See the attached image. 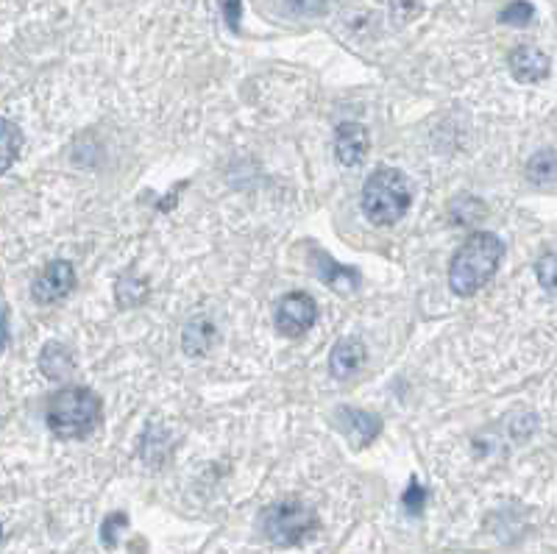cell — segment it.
Segmentation results:
<instances>
[{
	"instance_id": "cell-1",
	"label": "cell",
	"mask_w": 557,
	"mask_h": 554,
	"mask_svg": "<svg viewBox=\"0 0 557 554\" xmlns=\"http://www.w3.org/2000/svg\"><path fill=\"white\" fill-rule=\"evenodd\" d=\"M502 254H505V245L496 234H471L466 243L460 245V251L454 254L452 265H449V287H452L454 296L468 298L480 293L499 268Z\"/></svg>"
},
{
	"instance_id": "cell-2",
	"label": "cell",
	"mask_w": 557,
	"mask_h": 554,
	"mask_svg": "<svg viewBox=\"0 0 557 554\" xmlns=\"http://www.w3.org/2000/svg\"><path fill=\"white\" fill-rule=\"evenodd\" d=\"M101 424V399L90 387H62L48 401V426L56 438L81 440Z\"/></svg>"
},
{
	"instance_id": "cell-3",
	"label": "cell",
	"mask_w": 557,
	"mask_h": 554,
	"mask_svg": "<svg viewBox=\"0 0 557 554\" xmlns=\"http://www.w3.org/2000/svg\"><path fill=\"white\" fill-rule=\"evenodd\" d=\"M413 190L402 170L382 168L371 173L363 187V212L374 226H393L407 215Z\"/></svg>"
},
{
	"instance_id": "cell-4",
	"label": "cell",
	"mask_w": 557,
	"mask_h": 554,
	"mask_svg": "<svg viewBox=\"0 0 557 554\" xmlns=\"http://www.w3.org/2000/svg\"><path fill=\"white\" fill-rule=\"evenodd\" d=\"M315 529H318V518L312 513V507L298 499L271 504L262 513V532L276 546H298L301 541H307Z\"/></svg>"
},
{
	"instance_id": "cell-5",
	"label": "cell",
	"mask_w": 557,
	"mask_h": 554,
	"mask_svg": "<svg viewBox=\"0 0 557 554\" xmlns=\"http://www.w3.org/2000/svg\"><path fill=\"white\" fill-rule=\"evenodd\" d=\"M315 318H318V304L307 293H290L276 307V329L279 335L290 337V340L307 335Z\"/></svg>"
},
{
	"instance_id": "cell-6",
	"label": "cell",
	"mask_w": 557,
	"mask_h": 554,
	"mask_svg": "<svg viewBox=\"0 0 557 554\" xmlns=\"http://www.w3.org/2000/svg\"><path fill=\"white\" fill-rule=\"evenodd\" d=\"M332 424L340 429V435L349 440L354 451H363L368 443H374L379 429H382V418L365 410H354V407H337L332 415Z\"/></svg>"
},
{
	"instance_id": "cell-7",
	"label": "cell",
	"mask_w": 557,
	"mask_h": 554,
	"mask_svg": "<svg viewBox=\"0 0 557 554\" xmlns=\"http://www.w3.org/2000/svg\"><path fill=\"white\" fill-rule=\"evenodd\" d=\"M73 287H76V271H73V265H70L67 259H56V262H51V265L34 279L31 296H34L37 304H56V301L70 296Z\"/></svg>"
},
{
	"instance_id": "cell-8",
	"label": "cell",
	"mask_w": 557,
	"mask_h": 554,
	"mask_svg": "<svg viewBox=\"0 0 557 554\" xmlns=\"http://www.w3.org/2000/svg\"><path fill=\"white\" fill-rule=\"evenodd\" d=\"M368 129L360 123H340L335 131V156L340 165L346 168H357L363 165L365 154H368Z\"/></svg>"
},
{
	"instance_id": "cell-9",
	"label": "cell",
	"mask_w": 557,
	"mask_h": 554,
	"mask_svg": "<svg viewBox=\"0 0 557 554\" xmlns=\"http://www.w3.org/2000/svg\"><path fill=\"white\" fill-rule=\"evenodd\" d=\"M510 73L521 84H535V81H544L552 70V62L544 51L532 48V45H521L516 51L510 53Z\"/></svg>"
},
{
	"instance_id": "cell-10",
	"label": "cell",
	"mask_w": 557,
	"mask_h": 554,
	"mask_svg": "<svg viewBox=\"0 0 557 554\" xmlns=\"http://www.w3.org/2000/svg\"><path fill=\"white\" fill-rule=\"evenodd\" d=\"M365 362V346L363 340L357 337H343L340 343H335L332 354H329V371L337 379H351L363 368Z\"/></svg>"
},
{
	"instance_id": "cell-11",
	"label": "cell",
	"mask_w": 557,
	"mask_h": 554,
	"mask_svg": "<svg viewBox=\"0 0 557 554\" xmlns=\"http://www.w3.org/2000/svg\"><path fill=\"white\" fill-rule=\"evenodd\" d=\"M312 265H315L318 279L329 284V287L340 290V293H349V290L360 287V273L354 271V268H346V265H337L335 259L326 257L324 251H315L312 254Z\"/></svg>"
},
{
	"instance_id": "cell-12",
	"label": "cell",
	"mask_w": 557,
	"mask_h": 554,
	"mask_svg": "<svg viewBox=\"0 0 557 554\" xmlns=\"http://www.w3.org/2000/svg\"><path fill=\"white\" fill-rule=\"evenodd\" d=\"M39 368L53 382H67L70 374H73V354H70V348L62 346V343H48V346L42 348Z\"/></svg>"
},
{
	"instance_id": "cell-13",
	"label": "cell",
	"mask_w": 557,
	"mask_h": 554,
	"mask_svg": "<svg viewBox=\"0 0 557 554\" xmlns=\"http://www.w3.org/2000/svg\"><path fill=\"white\" fill-rule=\"evenodd\" d=\"M184 351L190 354V357H204L209 348L215 346V340H218V332H215V326L209 318H193V321L184 326Z\"/></svg>"
},
{
	"instance_id": "cell-14",
	"label": "cell",
	"mask_w": 557,
	"mask_h": 554,
	"mask_svg": "<svg viewBox=\"0 0 557 554\" xmlns=\"http://www.w3.org/2000/svg\"><path fill=\"white\" fill-rule=\"evenodd\" d=\"M20 145H23L20 126L6 120V117H0V176L14 165V159L20 154Z\"/></svg>"
},
{
	"instance_id": "cell-15",
	"label": "cell",
	"mask_w": 557,
	"mask_h": 554,
	"mask_svg": "<svg viewBox=\"0 0 557 554\" xmlns=\"http://www.w3.org/2000/svg\"><path fill=\"white\" fill-rule=\"evenodd\" d=\"M117 304L123 307V310H129V307H137V304H143L145 296H148V282H145L143 276H137V273H126V276H120V282H117Z\"/></svg>"
},
{
	"instance_id": "cell-16",
	"label": "cell",
	"mask_w": 557,
	"mask_h": 554,
	"mask_svg": "<svg viewBox=\"0 0 557 554\" xmlns=\"http://www.w3.org/2000/svg\"><path fill=\"white\" fill-rule=\"evenodd\" d=\"M527 176L535 184H546L557 176V156L552 151H538L527 165Z\"/></svg>"
},
{
	"instance_id": "cell-17",
	"label": "cell",
	"mask_w": 557,
	"mask_h": 554,
	"mask_svg": "<svg viewBox=\"0 0 557 554\" xmlns=\"http://www.w3.org/2000/svg\"><path fill=\"white\" fill-rule=\"evenodd\" d=\"M532 17H535V6H532V3H527V0H513L510 6L502 9V14H499V23L524 28V26H530Z\"/></svg>"
},
{
	"instance_id": "cell-18",
	"label": "cell",
	"mask_w": 557,
	"mask_h": 554,
	"mask_svg": "<svg viewBox=\"0 0 557 554\" xmlns=\"http://www.w3.org/2000/svg\"><path fill=\"white\" fill-rule=\"evenodd\" d=\"M535 273H538V282H541V287L557 296V254H546V257L538 259Z\"/></svg>"
},
{
	"instance_id": "cell-19",
	"label": "cell",
	"mask_w": 557,
	"mask_h": 554,
	"mask_svg": "<svg viewBox=\"0 0 557 554\" xmlns=\"http://www.w3.org/2000/svg\"><path fill=\"white\" fill-rule=\"evenodd\" d=\"M126 527H129V516H126V513H112V516H106L104 527H101V541H104L106 549H115L117 535H120V529Z\"/></svg>"
},
{
	"instance_id": "cell-20",
	"label": "cell",
	"mask_w": 557,
	"mask_h": 554,
	"mask_svg": "<svg viewBox=\"0 0 557 554\" xmlns=\"http://www.w3.org/2000/svg\"><path fill=\"white\" fill-rule=\"evenodd\" d=\"M402 504L410 516H418V513L424 510V504H427V490L421 488V485H418V482L413 479V482H410V488L404 490Z\"/></svg>"
},
{
	"instance_id": "cell-21",
	"label": "cell",
	"mask_w": 557,
	"mask_h": 554,
	"mask_svg": "<svg viewBox=\"0 0 557 554\" xmlns=\"http://www.w3.org/2000/svg\"><path fill=\"white\" fill-rule=\"evenodd\" d=\"M287 9L298 17H315V14H324L326 6L332 3V0H285Z\"/></svg>"
},
{
	"instance_id": "cell-22",
	"label": "cell",
	"mask_w": 557,
	"mask_h": 554,
	"mask_svg": "<svg viewBox=\"0 0 557 554\" xmlns=\"http://www.w3.org/2000/svg\"><path fill=\"white\" fill-rule=\"evenodd\" d=\"M223 17H226L229 28L237 31V26H240V0H223Z\"/></svg>"
},
{
	"instance_id": "cell-23",
	"label": "cell",
	"mask_w": 557,
	"mask_h": 554,
	"mask_svg": "<svg viewBox=\"0 0 557 554\" xmlns=\"http://www.w3.org/2000/svg\"><path fill=\"white\" fill-rule=\"evenodd\" d=\"M6 343H9V310L0 304V354H3Z\"/></svg>"
},
{
	"instance_id": "cell-24",
	"label": "cell",
	"mask_w": 557,
	"mask_h": 554,
	"mask_svg": "<svg viewBox=\"0 0 557 554\" xmlns=\"http://www.w3.org/2000/svg\"><path fill=\"white\" fill-rule=\"evenodd\" d=\"M0 538H3V529H0Z\"/></svg>"
}]
</instances>
